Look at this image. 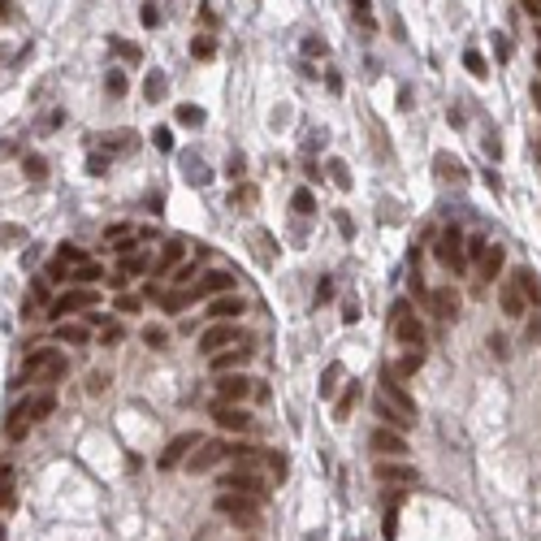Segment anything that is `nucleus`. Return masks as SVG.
<instances>
[{
  "instance_id": "f257e3e1",
  "label": "nucleus",
  "mask_w": 541,
  "mask_h": 541,
  "mask_svg": "<svg viewBox=\"0 0 541 541\" xmlns=\"http://www.w3.org/2000/svg\"><path fill=\"white\" fill-rule=\"evenodd\" d=\"M372 403H377V416H382L386 429H399L403 433V429L416 424V399L399 386V377H382V382H377Z\"/></svg>"
},
{
  "instance_id": "f03ea898",
  "label": "nucleus",
  "mask_w": 541,
  "mask_h": 541,
  "mask_svg": "<svg viewBox=\"0 0 541 541\" xmlns=\"http://www.w3.org/2000/svg\"><path fill=\"white\" fill-rule=\"evenodd\" d=\"M65 355L57 351V347H35L31 355H26V364H22V382H61L65 377Z\"/></svg>"
},
{
  "instance_id": "7ed1b4c3",
  "label": "nucleus",
  "mask_w": 541,
  "mask_h": 541,
  "mask_svg": "<svg viewBox=\"0 0 541 541\" xmlns=\"http://www.w3.org/2000/svg\"><path fill=\"white\" fill-rule=\"evenodd\" d=\"M216 515H230V524L247 528V524L260 520V498H247V494H230V490H221V494H216Z\"/></svg>"
},
{
  "instance_id": "20e7f679",
  "label": "nucleus",
  "mask_w": 541,
  "mask_h": 541,
  "mask_svg": "<svg viewBox=\"0 0 541 541\" xmlns=\"http://www.w3.org/2000/svg\"><path fill=\"white\" fill-rule=\"evenodd\" d=\"M390 330H394V338H399L403 347H424V325L416 320V312H411L403 299L390 308Z\"/></svg>"
},
{
  "instance_id": "39448f33",
  "label": "nucleus",
  "mask_w": 541,
  "mask_h": 541,
  "mask_svg": "<svg viewBox=\"0 0 541 541\" xmlns=\"http://www.w3.org/2000/svg\"><path fill=\"white\" fill-rule=\"evenodd\" d=\"M438 260H442V268H451V273H463L468 268V251H463V234L455 230V226H446L442 234H438Z\"/></svg>"
},
{
  "instance_id": "423d86ee",
  "label": "nucleus",
  "mask_w": 541,
  "mask_h": 541,
  "mask_svg": "<svg viewBox=\"0 0 541 541\" xmlns=\"http://www.w3.org/2000/svg\"><path fill=\"white\" fill-rule=\"evenodd\" d=\"M234 342H243V330H238V325H230V320H216L212 330L199 334V351H204V355H216V351H226V347H234Z\"/></svg>"
},
{
  "instance_id": "0eeeda50",
  "label": "nucleus",
  "mask_w": 541,
  "mask_h": 541,
  "mask_svg": "<svg viewBox=\"0 0 541 541\" xmlns=\"http://www.w3.org/2000/svg\"><path fill=\"white\" fill-rule=\"evenodd\" d=\"M95 303H100V295L91 286H74V290H65L57 303H52V320H70V312H87Z\"/></svg>"
},
{
  "instance_id": "6e6552de",
  "label": "nucleus",
  "mask_w": 541,
  "mask_h": 541,
  "mask_svg": "<svg viewBox=\"0 0 541 541\" xmlns=\"http://www.w3.org/2000/svg\"><path fill=\"white\" fill-rule=\"evenodd\" d=\"M221 459H230V446L226 442H199L191 455H187V472H195V476H204L208 468H216Z\"/></svg>"
},
{
  "instance_id": "1a4fd4ad",
  "label": "nucleus",
  "mask_w": 541,
  "mask_h": 541,
  "mask_svg": "<svg viewBox=\"0 0 541 541\" xmlns=\"http://www.w3.org/2000/svg\"><path fill=\"white\" fill-rule=\"evenodd\" d=\"M216 485H221V490H230V494H247V498H260V503H264V485H260V476H256V472H247V468L226 472Z\"/></svg>"
},
{
  "instance_id": "9d476101",
  "label": "nucleus",
  "mask_w": 541,
  "mask_h": 541,
  "mask_svg": "<svg viewBox=\"0 0 541 541\" xmlns=\"http://www.w3.org/2000/svg\"><path fill=\"white\" fill-rule=\"evenodd\" d=\"M372 451L382 455V459H403V455H407V442H403V433H399V429L377 424V429H372Z\"/></svg>"
},
{
  "instance_id": "9b49d317",
  "label": "nucleus",
  "mask_w": 541,
  "mask_h": 541,
  "mask_svg": "<svg viewBox=\"0 0 541 541\" xmlns=\"http://www.w3.org/2000/svg\"><path fill=\"white\" fill-rule=\"evenodd\" d=\"M251 394V382L243 372H221L216 377V403H243Z\"/></svg>"
},
{
  "instance_id": "f8f14e48",
  "label": "nucleus",
  "mask_w": 541,
  "mask_h": 541,
  "mask_svg": "<svg viewBox=\"0 0 541 541\" xmlns=\"http://www.w3.org/2000/svg\"><path fill=\"white\" fill-rule=\"evenodd\" d=\"M377 480L382 485H416L420 472L411 463H399V459H377Z\"/></svg>"
},
{
  "instance_id": "ddd939ff",
  "label": "nucleus",
  "mask_w": 541,
  "mask_h": 541,
  "mask_svg": "<svg viewBox=\"0 0 541 541\" xmlns=\"http://www.w3.org/2000/svg\"><path fill=\"white\" fill-rule=\"evenodd\" d=\"M199 442H204V438H199V433H178V438H174V442L165 446V455H160V468H165V472H169V468H178V463H187V455H191V451H195Z\"/></svg>"
},
{
  "instance_id": "4468645a",
  "label": "nucleus",
  "mask_w": 541,
  "mask_h": 541,
  "mask_svg": "<svg viewBox=\"0 0 541 541\" xmlns=\"http://www.w3.org/2000/svg\"><path fill=\"white\" fill-rule=\"evenodd\" d=\"M243 312H247V299H238V295H230V290L208 299V316H212V320H234V316H243Z\"/></svg>"
},
{
  "instance_id": "2eb2a0df",
  "label": "nucleus",
  "mask_w": 541,
  "mask_h": 541,
  "mask_svg": "<svg viewBox=\"0 0 541 541\" xmlns=\"http://www.w3.org/2000/svg\"><path fill=\"white\" fill-rule=\"evenodd\" d=\"M251 355H256V351H251L247 338H243V342H234V347H226V351H216V355H212V368H216V372H234V368H243Z\"/></svg>"
},
{
  "instance_id": "dca6fc26",
  "label": "nucleus",
  "mask_w": 541,
  "mask_h": 541,
  "mask_svg": "<svg viewBox=\"0 0 541 541\" xmlns=\"http://www.w3.org/2000/svg\"><path fill=\"white\" fill-rule=\"evenodd\" d=\"M212 420L221 424V429H230V433H247L251 429V416L243 407H234V403H216L212 407Z\"/></svg>"
},
{
  "instance_id": "f3484780",
  "label": "nucleus",
  "mask_w": 541,
  "mask_h": 541,
  "mask_svg": "<svg viewBox=\"0 0 541 541\" xmlns=\"http://www.w3.org/2000/svg\"><path fill=\"white\" fill-rule=\"evenodd\" d=\"M429 308H433V316L455 320V316H459V295H455L451 286H442V290H433V295H429Z\"/></svg>"
},
{
  "instance_id": "a211bd4d",
  "label": "nucleus",
  "mask_w": 541,
  "mask_h": 541,
  "mask_svg": "<svg viewBox=\"0 0 541 541\" xmlns=\"http://www.w3.org/2000/svg\"><path fill=\"white\" fill-rule=\"evenodd\" d=\"M498 303H503V312H507V316H524V312H528V299H524V290H520V282H515V278H511V282H503Z\"/></svg>"
},
{
  "instance_id": "6ab92c4d",
  "label": "nucleus",
  "mask_w": 541,
  "mask_h": 541,
  "mask_svg": "<svg viewBox=\"0 0 541 541\" xmlns=\"http://www.w3.org/2000/svg\"><path fill=\"white\" fill-rule=\"evenodd\" d=\"M182 256H187V243H182V238H169V243H165V251H160V260L152 264V273H156V278H165Z\"/></svg>"
},
{
  "instance_id": "aec40b11",
  "label": "nucleus",
  "mask_w": 541,
  "mask_h": 541,
  "mask_svg": "<svg viewBox=\"0 0 541 541\" xmlns=\"http://www.w3.org/2000/svg\"><path fill=\"white\" fill-rule=\"evenodd\" d=\"M503 260H507V251H503L498 243L485 247V256H480V282H494V278L503 273Z\"/></svg>"
},
{
  "instance_id": "412c9836",
  "label": "nucleus",
  "mask_w": 541,
  "mask_h": 541,
  "mask_svg": "<svg viewBox=\"0 0 541 541\" xmlns=\"http://www.w3.org/2000/svg\"><path fill=\"white\" fill-rule=\"evenodd\" d=\"M26 411H31V420H48L52 411H57V394H52V390L31 394V399H26Z\"/></svg>"
},
{
  "instance_id": "4be33fe9",
  "label": "nucleus",
  "mask_w": 541,
  "mask_h": 541,
  "mask_svg": "<svg viewBox=\"0 0 541 541\" xmlns=\"http://www.w3.org/2000/svg\"><path fill=\"white\" fill-rule=\"evenodd\" d=\"M226 290H234V278H230V273H208V278L195 286V295H208V299H212V295H226Z\"/></svg>"
},
{
  "instance_id": "5701e85b",
  "label": "nucleus",
  "mask_w": 541,
  "mask_h": 541,
  "mask_svg": "<svg viewBox=\"0 0 541 541\" xmlns=\"http://www.w3.org/2000/svg\"><path fill=\"white\" fill-rule=\"evenodd\" d=\"M57 338L70 342V347H83L91 334H87V325H78V320H57Z\"/></svg>"
},
{
  "instance_id": "b1692460",
  "label": "nucleus",
  "mask_w": 541,
  "mask_h": 541,
  "mask_svg": "<svg viewBox=\"0 0 541 541\" xmlns=\"http://www.w3.org/2000/svg\"><path fill=\"white\" fill-rule=\"evenodd\" d=\"M26 429H31V411H26V403H18V407L9 411V424H5V433L18 442V438H26Z\"/></svg>"
},
{
  "instance_id": "393cba45",
  "label": "nucleus",
  "mask_w": 541,
  "mask_h": 541,
  "mask_svg": "<svg viewBox=\"0 0 541 541\" xmlns=\"http://www.w3.org/2000/svg\"><path fill=\"white\" fill-rule=\"evenodd\" d=\"M515 282H520V290H524L528 308H541V286H537V273H528V268H520V273H515Z\"/></svg>"
},
{
  "instance_id": "a878e982",
  "label": "nucleus",
  "mask_w": 541,
  "mask_h": 541,
  "mask_svg": "<svg viewBox=\"0 0 541 541\" xmlns=\"http://www.w3.org/2000/svg\"><path fill=\"white\" fill-rule=\"evenodd\" d=\"M147 268H152V260H147L143 251H139V256L130 251V256H122V264H117V273H122V278H139V273H147Z\"/></svg>"
},
{
  "instance_id": "bb28decb",
  "label": "nucleus",
  "mask_w": 541,
  "mask_h": 541,
  "mask_svg": "<svg viewBox=\"0 0 541 541\" xmlns=\"http://www.w3.org/2000/svg\"><path fill=\"white\" fill-rule=\"evenodd\" d=\"M199 295H195V286H187V290H178V295H160V308L165 312H182V308H191Z\"/></svg>"
},
{
  "instance_id": "cd10ccee",
  "label": "nucleus",
  "mask_w": 541,
  "mask_h": 541,
  "mask_svg": "<svg viewBox=\"0 0 541 541\" xmlns=\"http://www.w3.org/2000/svg\"><path fill=\"white\" fill-rule=\"evenodd\" d=\"M100 278H104V268H100V264H91V260H87V264H78L74 273H70V282H78V286H95Z\"/></svg>"
},
{
  "instance_id": "c85d7f7f",
  "label": "nucleus",
  "mask_w": 541,
  "mask_h": 541,
  "mask_svg": "<svg viewBox=\"0 0 541 541\" xmlns=\"http://www.w3.org/2000/svg\"><path fill=\"white\" fill-rule=\"evenodd\" d=\"M191 57H195V61H212V57H216V39H212V35H195V39H191Z\"/></svg>"
},
{
  "instance_id": "c756f323",
  "label": "nucleus",
  "mask_w": 541,
  "mask_h": 541,
  "mask_svg": "<svg viewBox=\"0 0 541 541\" xmlns=\"http://www.w3.org/2000/svg\"><path fill=\"white\" fill-rule=\"evenodd\" d=\"M290 208H295L299 216H312V212H316V199H312V191H308V187H299V191L290 195Z\"/></svg>"
},
{
  "instance_id": "7c9ffc66",
  "label": "nucleus",
  "mask_w": 541,
  "mask_h": 541,
  "mask_svg": "<svg viewBox=\"0 0 541 541\" xmlns=\"http://www.w3.org/2000/svg\"><path fill=\"white\" fill-rule=\"evenodd\" d=\"M463 65H468V74H472V78H485V74H490V65H485V57H480L476 48H468V52H463Z\"/></svg>"
},
{
  "instance_id": "2f4dec72",
  "label": "nucleus",
  "mask_w": 541,
  "mask_h": 541,
  "mask_svg": "<svg viewBox=\"0 0 541 541\" xmlns=\"http://www.w3.org/2000/svg\"><path fill=\"white\" fill-rule=\"evenodd\" d=\"M143 91H147V100H152V104H160V100H165V74H160V70H152Z\"/></svg>"
},
{
  "instance_id": "473e14b6",
  "label": "nucleus",
  "mask_w": 541,
  "mask_h": 541,
  "mask_svg": "<svg viewBox=\"0 0 541 541\" xmlns=\"http://www.w3.org/2000/svg\"><path fill=\"white\" fill-rule=\"evenodd\" d=\"M39 303H48V282H31V295H26V312L22 316H35Z\"/></svg>"
},
{
  "instance_id": "72a5a7b5",
  "label": "nucleus",
  "mask_w": 541,
  "mask_h": 541,
  "mask_svg": "<svg viewBox=\"0 0 541 541\" xmlns=\"http://www.w3.org/2000/svg\"><path fill=\"white\" fill-rule=\"evenodd\" d=\"M22 169H26L31 182H43V178H48V160H43V156H26V165H22Z\"/></svg>"
},
{
  "instance_id": "f704fd0d",
  "label": "nucleus",
  "mask_w": 541,
  "mask_h": 541,
  "mask_svg": "<svg viewBox=\"0 0 541 541\" xmlns=\"http://www.w3.org/2000/svg\"><path fill=\"white\" fill-rule=\"evenodd\" d=\"M104 147H108V152H130V147H135V135H130V130L108 135V139H104ZM108 152H104V156H108Z\"/></svg>"
},
{
  "instance_id": "c9c22d12",
  "label": "nucleus",
  "mask_w": 541,
  "mask_h": 541,
  "mask_svg": "<svg viewBox=\"0 0 541 541\" xmlns=\"http://www.w3.org/2000/svg\"><path fill=\"white\" fill-rule=\"evenodd\" d=\"M420 364H424V351L416 347L411 355H403V359H399V377H411V372H420Z\"/></svg>"
},
{
  "instance_id": "e433bc0d",
  "label": "nucleus",
  "mask_w": 541,
  "mask_h": 541,
  "mask_svg": "<svg viewBox=\"0 0 541 541\" xmlns=\"http://www.w3.org/2000/svg\"><path fill=\"white\" fill-rule=\"evenodd\" d=\"M438 169H442V178H455V182H463V165H459V160H451V156H438Z\"/></svg>"
},
{
  "instance_id": "4c0bfd02",
  "label": "nucleus",
  "mask_w": 541,
  "mask_h": 541,
  "mask_svg": "<svg viewBox=\"0 0 541 541\" xmlns=\"http://www.w3.org/2000/svg\"><path fill=\"white\" fill-rule=\"evenodd\" d=\"M485 247H490V243H485V234H472V238H463V251H468V260H480V256H485Z\"/></svg>"
},
{
  "instance_id": "58836bf2",
  "label": "nucleus",
  "mask_w": 541,
  "mask_h": 541,
  "mask_svg": "<svg viewBox=\"0 0 541 541\" xmlns=\"http://www.w3.org/2000/svg\"><path fill=\"white\" fill-rule=\"evenodd\" d=\"M178 122H182V126H199V122H204V108L182 104V108H178Z\"/></svg>"
},
{
  "instance_id": "ea45409f",
  "label": "nucleus",
  "mask_w": 541,
  "mask_h": 541,
  "mask_svg": "<svg viewBox=\"0 0 541 541\" xmlns=\"http://www.w3.org/2000/svg\"><path fill=\"white\" fill-rule=\"evenodd\" d=\"M100 342H108V347L122 342V325H117V320H104V325H100Z\"/></svg>"
},
{
  "instance_id": "a19ab883",
  "label": "nucleus",
  "mask_w": 541,
  "mask_h": 541,
  "mask_svg": "<svg viewBox=\"0 0 541 541\" xmlns=\"http://www.w3.org/2000/svg\"><path fill=\"white\" fill-rule=\"evenodd\" d=\"M48 282H70V264H65L61 256H57V260L48 264Z\"/></svg>"
},
{
  "instance_id": "79ce46f5",
  "label": "nucleus",
  "mask_w": 541,
  "mask_h": 541,
  "mask_svg": "<svg viewBox=\"0 0 541 541\" xmlns=\"http://www.w3.org/2000/svg\"><path fill=\"white\" fill-rule=\"evenodd\" d=\"M143 342H147V347H165V342H169V334L160 330V325H147V330H143Z\"/></svg>"
},
{
  "instance_id": "37998d69",
  "label": "nucleus",
  "mask_w": 541,
  "mask_h": 541,
  "mask_svg": "<svg viewBox=\"0 0 541 541\" xmlns=\"http://www.w3.org/2000/svg\"><path fill=\"white\" fill-rule=\"evenodd\" d=\"M113 308H117V312H126V316H130V312H139V308H143V299H139V295H126V290H122V295H117V303H113Z\"/></svg>"
},
{
  "instance_id": "c03bdc74",
  "label": "nucleus",
  "mask_w": 541,
  "mask_h": 541,
  "mask_svg": "<svg viewBox=\"0 0 541 541\" xmlns=\"http://www.w3.org/2000/svg\"><path fill=\"white\" fill-rule=\"evenodd\" d=\"M14 494V468H0V503H9Z\"/></svg>"
},
{
  "instance_id": "a18cd8bd",
  "label": "nucleus",
  "mask_w": 541,
  "mask_h": 541,
  "mask_svg": "<svg viewBox=\"0 0 541 541\" xmlns=\"http://www.w3.org/2000/svg\"><path fill=\"white\" fill-rule=\"evenodd\" d=\"M330 174H334V182H338V187H351V174H347L342 160H330Z\"/></svg>"
},
{
  "instance_id": "49530a36",
  "label": "nucleus",
  "mask_w": 541,
  "mask_h": 541,
  "mask_svg": "<svg viewBox=\"0 0 541 541\" xmlns=\"http://www.w3.org/2000/svg\"><path fill=\"white\" fill-rule=\"evenodd\" d=\"M195 268H199V264H182L178 273H174V286H191V278H195Z\"/></svg>"
},
{
  "instance_id": "de8ad7c7",
  "label": "nucleus",
  "mask_w": 541,
  "mask_h": 541,
  "mask_svg": "<svg viewBox=\"0 0 541 541\" xmlns=\"http://www.w3.org/2000/svg\"><path fill=\"white\" fill-rule=\"evenodd\" d=\"M334 386H338V364H334V368H325V382H320V394H334Z\"/></svg>"
},
{
  "instance_id": "09e8293b",
  "label": "nucleus",
  "mask_w": 541,
  "mask_h": 541,
  "mask_svg": "<svg viewBox=\"0 0 541 541\" xmlns=\"http://www.w3.org/2000/svg\"><path fill=\"white\" fill-rule=\"evenodd\" d=\"M152 139H156V147H160V152H169V147H174V135H169V126H160Z\"/></svg>"
},
{
  "instance_id": "8fccbe9b",
  "label": "nucleus",
  "mask_w": 541,
  "mask_h": 541,
  "mask_svg": "<svg viewBox=\"0 0 541 541\" xmlns=\"http://www.w3.org/2000/svg\"><path fill=\"white\" fill-rule=\"evenodd\" d=\"M351 403H355V386H347V394L338 399V420H347V411H351Z\"/></svg>"
},
{
  "instance_id": "3c124183",
  "label": "nucleus",
  "mask_w": 541,
  "mask_h": 541,
  "mask_svg": "<svg viewBox=\"0 0 541 541\" xmlns=\"http://www.w3.org/2000/svg\"><path fill=\"white\" fill-rule=\"evenodd\" d=\"M108 95H126V78L113 70V74H108Z\"/></svg>"
},
{
  "instance_id": "603ef678",
  "label": "nucleus",
  "mask_w": 541,
  "mask_h": 541,
  "mask_svg": "<svg viewBox=\"0 0 541 541\" xmlns=\"http://www.w3.org/2000/svg\"><path fill=\"white\" fill-rule=\"evenodd\" d=\"M104 386H108V377H104V372H91V377H87V390H91V394H100Z\"/></svg>"
},
{
  "instance_id": "864d4df0",
  "label": "nucleus",
  "mask_w": 541,
  "mask_h": 541,
  "mask_svg": "<svg viewBox=\"0 0 541 541\" xmlns=\"http://www.w3.org/2000/svg\"><path fill=\"white\" fill-rule=\"evenodd\" d=\"M87 169H91V174H95V178H100V174H104V169H108V156H91V160H87Z\"/></svg>"
},
{
  "instance_id": "5fc2aeb1",
  "label": "nucleus",
  "mask_w": 541,
  "mask_h": 541,
  "mask_svg": "<svg viewBox=\"0 0 541 541\" xmlns=\"http://www.w3.org/2000/svg\"><path fill=\"white\" fill-rule=\"evenodd\" d=\"M9 238H22V230L18 226H5V230H0V243H9Z\"/></svg>"
},
{
  "instance_id": "6e6d98bb",
  "label": "nucleus",
  "mask_w": 541,
  "mask_h": 541,
  "mask_svg": "<svg viewBox=\"0 0 541 541\" xmlns=\"http://www.w3.org/2000/svg\"><path fill=\"white\" fill-rule=\"evenodd\" d=\"M355 18H359V22L368 26V0H355Z\"/></svg>"
},
{
  "instance_id": "4d7b16f0",
  "label": "nucleus",
  "mask_w": 541,
  "mask_h": 541,
  "mask_svg": "<svg viewBox=\"0 0 541 541\" xmlns=\"http://www.w3.org/2000/svg\"><path fill=\"white\" fill-rule=\"evenodd\" d=\"M303 52H316V57H320V52H325V43H320V39H303Z\"/></svg>"
},
{
  "instance_id": "13d9d810",
  "label": "nucleus",
  "mask_w": 541,
  "mask_h": 541,
  "mask_svg": "<svg viewBox=\"0 0 541 541\" xmlns=\"http://www.w3.org/2000/svg\"><path fill=\"white\" fill-rule=\"evenodd\" d=\"M0 18H14V0H0Z\"/></svg>"
},
{
  "instance_id": "bf43d9fd",
  "label": "nucleus",
  "mask_w": 541,
  "mask_h": 541,
  "mask_svg": "<svg viewBox=\"0 0 541 541\" xmlns=\"http://www.w3.org/2000/svg\"><path fill=\"white\" fill-rule=\"evenodd\" d=\"M532 104H537V113H541V83H532Z\"/></svg>"
},
{
  "instance_id": "052dcab7",
  "label": "nucleus",
  "mask_w": 541,
  "mask_h": 541,
  "mask_svg": "<svg viewBox=\"0 0 541 541\" xmlns=\"http://www.w3.org/2000/svg\"><path fill=\"white\" fill-rule=\"evenodd\" d=\"M0 156H14V143H0Z\"/></svg>"
},
{
  "instance_id": "680f3d73",
  "label": "nucleus",
  "mask_w": 541,
  "mask_h": 541,
  "mask_svg": "<svg viewBox=\"0 0 541 541\" xmlns=\"http://www.w3.org/2000/svg\"><path fill=\"white\" fill-rule=\"evenodd\" d=\"M537 70H541V52H537Z\"/></svg>"
},
{
  "instance_id": "e2e57ef3",
  "label": "nucleus",
  "mask_w": 541,
  "mask_h": 541,
  "mask_svg": "<svg viewBox=\"0 0 541 541\" xmlns=\"http://www.w3.org/2000/svg\"><path fill=\"white\" fill-rule=\"evenodd\" d=\"M0 541H5V528H0Z\"/></svg>"
},
{
  "instance_id": "0e129e2a",
  "label": "nucleus",
  "mask_w": 541,
  "mask_h": 541,
  "mask_svg": "<svg viewBox=\"0 0 541 541\" xmlns=\"http://www.w3.org/2000/svg\"><path fill=\"white\" fill-rule=\"evenodd\" d=\"M537 156H541V147H537Z\"/></svg>"
},
{
  "instance_id": "69168bd1",
  "label": "nucleus",
  "mask_w": 541,
  "mask_h": 541,
  "mask_svg": "<svg viewBox=\"0 0 541 541\" xmlns=\"http://www.w3.org/2000/svg\"><path fill=\"white\" fill-rule=\"evenodd\" d=\"M537 5H541V0H537Z\"/></svg>"
},
{
  "instance_id": "338daca9",
  "label": "nucleus",
  "mask_w": 541,
  "mask_h": 541,
  "mask_svg": "<svg viewBox=\"0 0 541 541\" xmlns=\"http://www.w3.org/2000/svg\"><path fill=\"white\" fill-rule=\"evenodd\" d=\"M537 35H541V31H537Z\"/></svg>"
}]
</instances>
